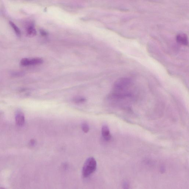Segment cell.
<instances>
[{"instance_id": "obj_1", "label": "cell", "mask_w": 189, "mask_h": 189, "mask_svg": "<svg viewBox=\"0 0 189 189\" xmlns=\"http://www.w3.org/2000/svg\"><path fill=\"white\" fill-rule=\"evenodd\" d=\"M135 89L132 80L121 78L115 82L109 99L117 102L130 101L134 98Z\"/></svg>"}, {"instance_id": "obj_2", "label": "cell", "mask_w": 189, "mask_h": 189, "mask_svg": "<svg viewBox=\"0 0 189 189\" xmlns=\"http://www.w3.org/2000/svg\"><path fill=\"white\" fill-rule=\"evenodd\" d=\"M97 163L94 158L91 157L86 160L83 166L82 174L85 178H87L94 173L96 170Z\"/></svg>"}, {"instance_id": "obj_3", "label": "cell", "mask_w": 189, "mask_h": 189, "mask_svg": "<svg viewBox=\"0 0 189 189\" xmlns=\"http://www.w3.org/2000/svg\"><path fill=\"white\" fill-rule=\"evenodd\" d=\"M176 40L178 43L183 46H187L188 44V37L185 34H178L176 37Z\"/></svg>"}, {"instance_id": "obj_4", "label": "cell", "mask_w": 189, "mask_h": 189, "mask_svg": "<svg viewBox=\"0 0 189 189\" xmlns=\"http://www.w3.org/2000/svg\"><path fill=\"white\" fill-rule=\"evenodd\" d=\"M26 32L27 36L29 37H33L36 36L37 32L33 23H30L27 26Z\"/></svg>"}, {"instance_id": "obj_5", "label": "cell", "mask_w": 189, "mask_h": 189, "mask_svg": "<svg viewBox=\"0 0 189 189\" xmlns=\"http://www.w3.org/2000/svg\"><path fill=\"white\" fill-rule=\"evenodd\" d=\"M16 121L17 124L19 126H22L25 123V118L23 113L20 111H18L16 114Z\"/></svg>"}, {"instance_id": "obj_6", "label": "cell", "mask_w": 189, "mask_h": 189, "mask_svg": "<svg viewBox=\"0 0 189 189\" xmlns=\"http://www.w3.org/2000/svg\"><path fill=\"white\" fill-rule=\"evenodd\" d=\"M102 134L106 140H109L111 139V135L110 133L109 128L107 125H104L102 129Z\"/></svg>"}, {"instance_id": "obj_7", "label": "cell", "mask_w": 189, "mask_h": 189, "mask_svg": "<svg viewBox=\"0 0 189 189\" xmlns=\"http://www.w3.org/2000/svg\"><path fill=\"white\" fill-rule=\"evenodd\" d=\"M43 62V60L39 58L29 59V66L38 65L42 64Z\"/></svg>"}, {"instance_id": "obj_8", "label": "cell", "mask_w": 189, "mask_h": 189, "mask_svg": "<svg viewBox=\"0 0 189 189\" xmlns=\"http://www.w3.org/2000/svg\"><path fill=\"white\" fill-rule=\"evenodd\" d=\"M9 23L11 27L13 28V29L17 36L18 37H20L21 35V33L19 28L16 26V25L15 24V23H14L12 22H10Z\"/></svg>"}, {"instance_id": "obj_9", "label": "cell", "mask_w": 189, "mask_h": 189, "mask_svg": "<svg viewBox=\"0 0 189 189\" xmlns=\"http://www.w3.org/2000/svg\"><path fill=\"white\" fill-rule=\"evenodd\" d=\"M87 101L86 99L83 97H77L73 99V101L77 104H81Z\"/></svg>"}, {"instance_id": "obj_10", "label": "cell", "mask_w": 189, "mask_h": 189, "mask_svg": "<svg viewBox=\"0 0 189 189\" xmlns=\"http://www.w3.org/2000/svg\"><path fill=\"white\" fill-rule=\"evenodd\" d=\"M21 65L23 67L29 66V59L23 58L20 61Z\"/></svg>"}, {"instance_id": "obj_11", "label": "cell", "mask_w": 189, "mask_h": 189, "mask_svg": "<svg viewBox=\"0 0 189 189\" xmlns=\"http://www.w3.org/2000/svg\"><path fill=\"white\" fill-rule=\"evenodd\" d=\"M82 129L83 130L85 133H87L89 131V127L88 124L84 123L82 125Z\"/></svg>"}, {"instance_id": "obj_12", "label": "cell", "mask_w": 189, "mask_h": 189, "mask_svg": "<svg viewBox=\"0 0 189 189\" xmlns=\"http://www.w3.org/2000/svg\"><path fill=\"white\" fill-rule=\"evenodd\" d=\"M12 75L14 77H19L24 75V74L23 73L20 72H14L12 73Z\"/></svg>"}, {"instance_id": "obj_13", "label": "cell", "mask_w": 189, "mask_h": 189, "mask_svg": "<svg viewBox=\"0 0 189 189\" xmlns=\"http://www.w3.org/2000/svg\"><path fill=\"white\" fill-rule=\"evenodd\" d=\"M40 33L42 36H46L48 35V33L44 30H40Z\"/></svg>"}, {"instance_id": "obj_14", "label": "cell", "mask_w": 189, "mask_h": 189, "mask_svg": "<svg viewBox=\"0 0 189 189\" xmlns=\"http://www.w3.org/2000/svg\"><path fill=\"white\" fill-rule=\"evenodd\" d=\"M35 140H31L30 141V146H33L35 144Z\"/></svg>"}, {"instance_id": "obj_15", "label": "cell", "mask_w": 189, "mask_h": 189, "mask_svg": "<svg viewBox=\"0 0 189 189\" xmlns=\"http://www.w3.org/2000/svg\"><path fill=\"white\" fill-rule=\"evenodd\" d=\"M123 187L125 188H127L128 187V183H124L123 184Z\"/></svg>"}, {"instance_id": "obj_16", "label": "cell", "mask_w": 189, "mask_h": 189, "mask_svg": "<svg viewBox=\"0 0 189 189\" xmlns=\"http://www.w3.org/2000/svg\"><path fill=\"white\" fill-rule=\"evenodd\" d=\"M161 172H162V173L164 172L165 171V168L163 167H162L160 169Z\"/></svg>"}]
</instances>
